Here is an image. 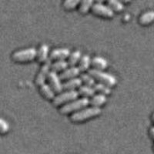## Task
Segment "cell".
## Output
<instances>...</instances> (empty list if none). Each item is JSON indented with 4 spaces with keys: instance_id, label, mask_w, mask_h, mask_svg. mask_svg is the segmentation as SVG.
<instances>
[{
    "instance_id": "cell-1",
    "label": "cell",
    "mask_w": 154,
    "mask_h": 154,
    "mask_svg": "<svg viewBox=\"0 0 154 154\" xmlns=\"http://www.w3.org/2000/svg\"><path fill=\"white\" fill-rule=\"evenodd\" d=\"M100 113H101L100 108H96V107L85 108L72 114V116H70V120L73 123H79L95 117L96 116L100 115Z\"/></svg>"
},
{
    "instance_id": "cell-2",
    "label": "cell",
    "mask_w": 154,
    "mask_h": 154,
    "mask_svg": "<svg viewBox=\"0 0 154 154\" xmlns=\"http://www.w3.org/2000/svg\"><path fill=\"white\" fill-rule=\"evenodd\" d=\"M88 74L91 75L95 81H97L98 83H101L108 87H112L116 84V78L111 74H109L103 71H98L91 69L88 70Z\"/></svg>"
},
{
    "instance_id": "cell-3",
    "label": "cell",
    "mask_w": 154,
    "mask_h": 154,
    "mask_svg": "<svg viewBox=\"0 0 154 154\" xmlns=\"http://www.w3.org/2000/svg\"><path fill=\"white\" fill-rule=\"evenodd\" d=\"M89 104V99H78V100H73V101L70 102L69 103L63 106L60 109V112L63 114V115H66V114L70 113V112H72L74 111H77L78 112L79 110H81V109H83L86 108Z\"/></svg>"
},
{
    "instance_id": "cell-4",
    "label": "cell",
    "mask_w": 154,
    "mask_h": 154,
    "mask_svg": "<svg viewBox=\"0 0 154 154\" xmlns=\"http://www.w3.org/2000/svg\"><path fill=\"white\" fill-rule=\"evenodd\" d=\"M37 50L35 48H27L18 50L12 55V59L16 63H26L36 58Z\"/></svg>"
},
{
    "instance_id": "cell-5",
    "label": "cell",
    "mask_w": 154,
    "mask_h": 154,
    "mask_svg": "<svg viewBox=\"0 0 154 154\" xmlns=\"http://www.w3.org/2000/svg\"><path fill=\"white\" fill-rule=\"evenodd\" d=\"M78 96H79V93L75 90L66 91L56 96V97L53 100V104L55 106H59L61 105L64 106L70 102L76 100Z\"/></svg>"
},
{
    "instance_id": "cell-6",
    "label": "cell",
    "mask_w": 154,
    "mask_h": 154,
    "mask_svg": "<svg viewBox=\"0 0 154 154\" xmlns=\"http://www.w3.org/2000/svg\"><path fill=\"white\" fill-rule=\"evenodd\" d=\"M51 64H52V61H51L50 59L49 58V60L46 63L42 64L40 69L38 70V72L37 73V75L35 79V82L37 86H40L45 83V81L47 79L49 73L50 72L49 70H51Z\"/></svg>"
},
{
    "instance_id": "cell-7",
    "label": "cell",
    "mask_w": 154,
    "mask_h": 154,
    "mask_svg": "<svg viewBox=\"0 0 154 154\" xmlns=\"http://www.w3.org/2000/svg\"><path fill=\"white\" fill-rule=\"evenodd\" d=\"M91 10L95 15L103 18H111L113 16L114 14V12L111 10L108 5H105L99 2L93 4Z\"/></svg>"
},
{
    "instance_id": "cell-8",
    "label": "cell",
    "mask_w": 154,
    "mask_h": 154,
    "mask_svg": "<svg viewBox=\"0 0 154 154\" xmlns=\"http://www.w3.org/2000/svg\"><path fill=\"white\" fill-rule=\"evenodd\" d=\"M47 81L48 83H49V86L54 91V93H61L62 90H63V84L61 83V79L56 72L50 71L47 77Z\"/></svg>"
},
{
    "instance_id": "cell-9",
    "label": "cell",
    "mask_w": 154,
    "mask_h": 154,
    "mask_svg": "<svg viewBox=\"0 0 154 154\" xmlns=\"http://www.w3.org/2000/svg\"><path fill=\"white\" fill-rule=\"evenodd\" d=\"M70 51L66 48H58L53 49L49 54V59L51 61H63L70 56Z\"/></svg>"
},
{
    "instance_id": "cell-10",
    "label": "cell",
    "mask_w": 154,
    "mask_h": 154,
    "mask_svg": "<svg viewBox=\"0 0 154 154\" xmlns=\"http://www.w3.org/2000/svg\"><path fill=\"white\" fill-rule=\"evenodd\" d=\"M79 72H80V70L79 69L78 67H69L62 72L59 76L61 80H65L66 82V81L70 80V79H75V76L79 75Z\"/></svg>"
},
{
    "instance_id": "cell-11",
    "label": "cell",
    "mask_w": 154,
    "mask_h": 154,
    "mask_svg": "<svg viewBox=\"0 0 154 154\" xmlns=\"http://www.w3.org/2000/svg\"><path fill=\"white\" fill-rule=\"evenodd\" d=\"M48 54H49V46L46 44H42L37 49L36 60L39 63L43 64L49 60V57H48Z\"/></svg>"
},
{
    "instance_id": "cell-12",
    "label": "cell",
    "mask_w": 154,
    "mask_h": 154,
    "mask_svg": "<svg viewBox=\"0 0 154 154\" xmlns=\"http://www.w3.org/2000/svg\"><path fill=\"white\" fill-rule=\"evenodd\" d=\"M81 86H82V81L80 78H75L63 82V89L66 91H73L76 88L79 89Z\"/></svg>"
},
{
    "instance_id": "cell-13",
    "label": "cell",
    "mask_w": 154,
    "mask_h": 154,
    "mask_svg": "<svg viewBox=\"0 0 154 154\" xmlns=\"http://www.w3.org/2000/svg\"><path fill=\"white\" fill-rule=\"evenodd\" d=\"M91 66L93 69L103 71L107 67V61L100 56H96L91 60Z\"/></svg>"
},
{
    "instance_id": "cell-14",
    "label": "cell",
    "mask_w": 154,
    "mask_h": 154,
    "mask_svg": "<svg viewBox=\"0 0 154 154\" xmlns=\"http://www.w3.org/2000/svg\"><path fill=\"white\" fill-rule=\"evenodd\" d=\"M39 92H40L41 95L43 96L44 98L46 99V100H53V99L56 97V96H55L54 91L51 89V87L49 86V84L44 83L43 85L39 86Z\"/></svg>"
},
{
    "instance_id": "cell-15",
    "label": "cell",
    "mask_w": 154,
    "mask_h": 154,
    "mask_svg": "<svg viewBox=\"0 0 154 154\" xmlns=\"http://www.w3.org/2000/svg\"><path fill=\"white\" fill-rule=\"evenodd\" d=\"M154 21V11L149 10L143 13L139 18V23L143 26L150 24Z\"/></svg>"
},
{
    "instance_id": "cell-16",
    "label": "cell",
    "mask_w": 154,
    "mask_h": 154,
    "mask_svg": "<svg viewBox=\"0 0 154 154\" xmlns=\"http://www.w3.org/2000/svg\"><path fill=\"white\" fill-rule=\"evenodd\" d=\"M106 102V96L102 94H97L94 95L89 100V104L92 106V107L100 108V106L105 103Z\"/></svg>"
},
{
    "instance_id": "cell-17",
    "label": "cell",
    "mask_w": 154,
    "mask_h": 154,
    "mask_svg": "<svg viewBox=\"0 0 154 154\" xmlns=\"http://www.w3.org/2000/svg\"><path fill=\"white\" fill-rule=\"evenodd\" d=\"M68 63L65 60L63 61H56L53 63L51 64V71L54 72H63L64 70H66L68 67Z\"/></svg>"
},
{
    "instance_id": "cell-18",
    "label": "cell",
    "mask_w": 154,
    "mask_h": 154,
    "mask_svg": "<svg viewBox=\"0 0 154 154\" xmlns=\"http://www.w3.org/2000/svg\"><path fill=\"white\" fill-rule=\"evenodd\" d=\"M89 66H91V59L88 55H83L81 57L79 63H78V68L80 70V72H85L89 69Z\"/></svg>"
},
{
    "instance_id": "cell-19",
    "label": "cell",
    "mask_w": 154,
    "mask_h": 154,
    "mask_svg": "<svg viewBox=\"0 0 154 154\" xmlns=\"http://www.w3.org/2000/svg\"><path fill=\"white\" fill-rule=\"evenodd\" d=\"M79 95L82 96V98L88 99L89 97H93L94 96L95 90L93 87H89L86 86H81L77 90Z\"/></svg>"
},
{
    "instance_id": "cell-20",
    "label": "cell",
    "mask_w": 154,
    "mask_h": 154,
    "mask_svg": "<svg viewBox=\"0 0 154 154\" xmlns=\"http://www.w3.org/2000/svg\"><path fill=\"white\" fill-rule=\"evenodd\" d=\"M81 57H82V53H81L80 51L76 50L72 52L68 58V61H67L68 65L70 66V67L75 66L76 63H79Z\"/></svg>"
},
{
    "instance_id": "cell-21",
    "label": "cell",
    "mask_w": 154,
    "mask_h": 154,
    "mask_svg": "<svg viewBox=\"0 0 154 154\" xmlns=\"http://www.w3.org/2000/svg\"><path fill=\"white\" fill-rule=\"evenodd\" d=\"M93 88L95 90V92L98 93L99 94L104 95V96L109 95L111 92L110 88L105 86V85L103 84H101V83H96V84L93 86Z\"/></svg>"
},
{
    "instance_id": "cell-22",
    "label": "cell",
    "mask_w": 154,
    "mask_h": 154,
    "mask_svg": "<svg viewBox=\"0 0 154 154\" xmlns=\"http://www.w3.org/2000/svg\"><path fill=\"white\" fill-rule=\"evenodd\" d=\"M93 4L94 3L92 0H83L80 2L79 5V12L82 14H85L89 10V9H91Z\"/></svg>"
},
{
    "instance_id": "cell-23",
    "label": "cell",
    "mask_w": 154,
    "mask_h": 154,
    "mask_svg": "<svg viewBox=\"0 0 154 154\" xmlns=\"http://www.w3.org/2000/svg\"><path fill=\"white\" fill-rule=\"evenodd\" d=\"M107 5L112 12H120L123 9V5L117 0H109L107 2Z\"/></svg>"
},
{
    "instance_id": "cell-24",
    "label": "cell",
    "mask_w": 154,
    "mask_h": 154,
    "mask_svg": "<svg viewBox=\"0 0 154 154\" xmlns=\"http://www.w3.org/2000/svg\"><path fill=\"white\" fill-rule=\"evenodd\" d=\"M80 79L82 81V83L84 84V86L93 87V86L96 84L95 83V79L89 74H82L80 75Z\"/></svg>"
},
{
    "instance_id": "cell-25",
    "label": "cell",
    "mask_w": 154,
    "mask_h": 154,
    "mask_svg": "<svg viewBox=\"0 0 154 154\" xmlns=\"http://www.w3.org/2000/svg\"><path fill=\"white\" fill-rule=\"evenodd\" d=\"M80 1L79 0H66L65 2H63V7L66 10H71L75 8L78 5H79Z\"/></svg>"
},
{
    "instance_id": "cell-26",
    "label": "cell",
    "mask_w": 154,
    "mask_h": 154,
    "mask_svg": "<svg viewBox=\"0 0 154 154\" xmlns=\"http://www.w3.org/2000/svg\"><path fill=\"white\" fill-rule=\"evenodd\" d=\"M9 123H8L7 121L4 120L3 119H0V133L2 134L7 133L8 130H9Z\"/></svg>"
},
{
    "instance_id": "cell-27",
    "label": "cell",
    "mask_w": 154,
    "mask_h": 154,
    "mask_svg": "<svg viewBox=\"0 0 154 154\" xmlns=\"http://www.w3.org/2000/svg\"><path fill=\"white\" fill-rule=\"evenodd\" d=\"M149 135L150 138L154 141V126H151L149 130Z\"/></svg>"
},
{
    "instance_id": "cell-28",
    "label": "cell",
    "mask_w": 154,
    "mask_h": 154,
    "mask_svg": "<svg viewBox=\"0 0 154 154\" xmlns=\"http://www.w3.org/2000/svg\"><path fill=\"white\" fill-rule=\"evenodd\" d=\"M151 119H152V123H154V112L152 114V116H151Z\"/></svg>"
},
{
    "instance_id": "cell-29",
    "label": "cell",
    "mask_w": 154,
    "mask_h": 154,
    "mask_svg": "<svg viewBox=\"0 0 154 154\" xmlns=\"http://www.w3.org/2000/svg\"><path fill=\"white\" fill-rule=\"evenodd\" d=\"M153 151H154V145H153Z\"/></svg>"
}]
</instances>
